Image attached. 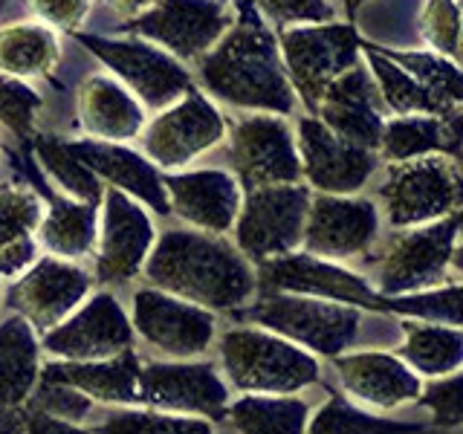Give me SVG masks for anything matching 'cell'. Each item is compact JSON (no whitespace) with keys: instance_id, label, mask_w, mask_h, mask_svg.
<instances>
[{"instance_id":"cell-42","label":"cell","mask_w":463,"mask_h":434,"mask_svg":"<svg viewBox=\"0 0 463 434\" xmlns=\"http://www.w3.org/2000/svg\"><path fill=\"white\" fill-rule=\"evenodd\" d=\"M26 402L50 417L67 420V423H81L93 409V400L81 394L79 388L64 385V382H50V380H38L35 391L29 394Z\"/></svg>"},{"instance_id":"cell-11","label":"cell","mask_w":463,"mask_h":434,"mask_svg":"<svg viewBox=\"0 0 463 434\" xmlns=\"http://www.w3.org/2000/svg\"><path fill=\"white\" fill-rule=\"evenodd\" d=\"M232 21L235 4L229 0H154V6L125 24V33L156 43L185 64L209 52Z\"/></svg>"},{"instance_id":"cell-2","label":"cell","mask_w":463,"mask_h":434,"mask_svg":"<svg viewBox=\"0 0 463 434\" xmlns=\"http://www.w3.org/2000/svg\"><path fill=\"white\" fill-rule=\"evenodd\" d=\"M151 287L212 313L241 310L258 293L255 267L221 235L200 229H165L145 260Z\"/></svg>"},{"instance_id":"cell-7","label":"cell","mask_w":463,"mask_h":434,"mask_svg":"<svg viewBox=\"0 0 463 434\" xmlns=\"http://www.w3.org/2000/svg\"><path fill=\"white\" fill-rule=\"evenodd\" d=\"M359 38L362 35L356 33L354 21L293 24L279 29L275 41H279L284 72L307 113L316 110L325 87L362 58Z\"/></svg>"},{"instance_id":"cell-20","label":"cell","mask_w":463,"mask_h":434,"mask_svg":"<svg viewBox=\"0 0 463 434\" xmlns=\"http://www.w3.org/2000/svg\"><path fill=\"white\" fill-rule=\"evenodd\" d=\"M376 231H380V209L373 200L313 192L304 217L301 250L327 260H347L365 252Z\"/></svg>"},{"instance_id":"cell-48","label":"cell","mask_w":463,"mask_h":434,"mask_svg":"<svg viewBox=\"0 0 463 434\" xmlns=\"http://www.w3.org/2000/svg\"><path fill=\"white\" fill-rule=\"evenodd\" d=\"M99 4L130 21V18H137V14H142L148 6H154V0H99Z\"/></svg>"},{"instance_id":"cell-6","label":"cell","mask_w":463,"mask_h":434,"mask_svg":"<svg viewBox=\"0 0 463 434\" xmlns=\"http://www.w3.org/2000/svg\"><path fill=\"white\" fill-rule=\"evenodd\" d=\"M72 38L96 55L113 72V79L137 96L145 110H163L197 87L192 70L145 38H105L90 33H72Z\"/></svg>"},{"instance_id":"cell-23","label":"cell","mask_w":463,"mask_h":434,"mask_svg":"<svg viewBox=\"0 0 463 434\" xmlns=\"http://www.w3.org/2000/svg\"><path fill=\"white\" fill-rule=\"evenodd\" d=\"M72 154L90 168L96 177L119 188L128 197L139 200L145 209L168 217L171 206L163 188V171H159L142 151L130 148L128 142H99V139H67Z\"/></svg>"},{"instance_id":"cell-3","label":"cell","mask_w":463,"mask_h":434,"mask_svg":"<svg viewBox=\"0 0 463 434\" xmlns=\"http://www.w3.org/2000/svg\"><path fill=\"white\" fill-rule=\"evenodd\" d=\"M229 382L246 394H296L318 382V359L264 327H232L221 336Z\"/></svg>"},{"instance_id":"cell-17","label":"cell","mask_w":463,"mask_h":434,"mask_svg":"<svg viewBox=\"0 0 463 434\" xmlns=\"http://www.w3.org/2000/svg\"><path fill=\"white\" fill-rule=\"evenodd\" d=\"M93 275L81 269L76 260L38 258L6 287V307L24 316L35 330L47 333L90 296Z\"/></svg>"},{"instance_id":"cell-1","label":"cell","mask_w":463,"mask_h":434,"mask_svg":"<svg viewBox=\"0 0 463 434\" xmlns=\"http://www.w3.org/2000/svg\"><path fill=\"white\" fill-rule=\"evenodd\" d=\"M194 72L203 90L229 108L275 116H289L298 108L279 41L252 0H235V21L209 52L197 58Z\"/></svg>"},{"instance_id":"cell-45","label":"cell","mask_w":463,"mask_h":434,"mask_svg":"<svg viewBox=\"0 0 463 434\" xmlns=\"http://www.w3.org/2000/svg\"><path fill=\"white\" fill-rule=\"evenodd\" d=\"M38 24H47L55 33H81L93 12V0H26Z\"/></svg>"},{"instance_id":"cell-26","label":"cell","mask_w":463,"mask_h":434,"mask_svg":"<svg viewBox=\"0 0 463 434\" xmlns=\"http://www.w3.org/2000/svg\"><path fill=\"white\" fill-rule=\"evenodd\" d=\"M139 368L142 359L137 356V351L125 347L122 354L96 362H47L38 380L72 385L93 402L139 405Z\"/></svg>"},{"instance_id":"cell-9","label":"cell","mask_w":463,"mask_h":434,"mask_svg":"<svg viewBox=\"0 0 463 434\" xmlns=\"http://www.w3.org/2000/svg\"><path fill=\"white\" fill-rule=\"evenodd\" d=\"M226 137V116L200 87H192L168 108L156 110V116L145 122L139 134L142 154L159 171H183L188 163L214 151Z\"/></svg>"},{"instance_id":"cell-10","label":"cell","mask_w":463,"mask_h":434,"mask_svg":"<svg viewBox=\"0 0 463 434\" xmlns=\"http://www.w3.org/2000/svg\"><path fill=\"white\" fill-rule=\"evenodd\" d=\"M458 252L460 212H452L426 226H414L385 252L373 289L380 296H405L443 287L449 272L458 275Z\"/></svg>"},{"instance_id":"cell-27","label":"cell","mask_w":463,"mask_h":434,"mask_svg":"<svg viewBox=\"0 0 463 434\" xmlns=\"http://www.w3.org/2000/svg\"><path fill=\"white\" fill-rule=\"evenodd\" d=\"M43 197L26 183H0V278H14L38 260Z\"/></svg>"},{"instance_id":"cell-13","label":"cell","mask_w":463,"mask_h":434,"mask_svg":"<svg viewBox=\"0 0 463 434\" xmlns=\"http://www.w3.org/2000/svg\"><path fill=\"white\" fill-rule=\"evenodd\" d=\"M232 174L243 192L260 185H293L301 180L296 134L284 116L246 113L229 139Z\"/></svg>"},{"instance_id":"cell-25","label":"cell","mask_w":463,"mask_h":434,"mask_svg":"<svg viewBox=\"0 0 463 434\" xmlns=\"http://www.w3.org/2000/svg\"><path fill=\"white\" fill-rule=\"evenodd\" d=\"M333 368L339 371L342 385L362 402L376 409H400L402 402L420 397L423 380L400 356L383 351L339 354L333 356Z\"/></svg>"},{"instance_id":"cell-4","label":"cell","mask_w":463,"mask_h":434,"mask_svg":"<svg viewBox=\"0 0 463 434\" xmlns=\"http://www.w3.org/2000/svg\"><path fill=\"white\" fill-rule=\"evenodd\" d=\"M383 214L391 226L414 229L460 212L463 177L460 159L446 154H426L402 163H388L383 183L376 185Z\"/></svg>"},{"instance_id":"cell-32","label":"cell","mask_w":463,"mask_h":434,"mask_svg":"<svg viewBox=\"0 0 463 434\" xmlns=\"http://www.w3.org/2000/svg\"><path fill=\"white\" fill-rule=\"evenodd\" d=\"M41 376V342L24 316L0 322V405H21Z\"/></svg>"},{"instance_id":"cell-39","label":"cell","mask_w":463,"mask_h":434,"mask_svg":"<svg viewBox=\"0 0 463 434\" xmlns=\"http://www.w3.org/2000/svg\"><path fill=\"white\" fill-rule=\"evenodd\" d=\"M93 434H214L212 423L203 417H185L156 409L116 411Z\"/></svg>"},{"instance_id":"cell-12","label":"cell","mask_w":463,"mask_h":434,"mask_svg":"<svg viewBox=\"0 0 463 434\" xmlns=\"http://www.w3.org/2000/svg\"><path fill=\"white\" fill-rule=\"evenodd\" d=\"M258 293H293L310 298L339 301L359 310H385V296L362 278L359 272L347 269L336 260L296 250L289 255L269 258L255 267Z\"/></svg>"},{"instance_id":"cell-40","label":"cell","mask_w":463,"mask_h":434,"mask_svg":"<svg viewBox=\"0 0 463 434\" xmlns=\"http://www.w3.org/2000/svg\"><path fill=\"white\" fill-rule=\"evenodd\" d=\"M417 29L426 50L460 64V0H423Z\"/></svg>"},{"instance_id":"cell-5","label":"cell","mask_w":463,"mask_h":434,"mask_svg":"<svg viewBox=\"0 0 463 434\" xmlns=\"http://www.w3.org/2000/svg\"><path fill=\"white\" fill-rule=\"evenodd\" d=\"M243 316L307 354L327 359L345 354L356 342L362 325L359 307L293 293H258V301H252Z\"/></svg>"},{"instance_id":"cell-21","label":"cell","mask_w":463,"mask_h":434,"mask_svg":"<svg viewBox=\"0 0 463 434\" xmlns=\"http://www.w3.org/2000/svg\"><path fill=\"white\" fill-rule=\"evenodd\" d=\"M313 116L345 142L376 151L388 110L362 58L325 87Z\"/></svg>"},{"instance_id":"cell-18","label":"cell","mask_w":463,"mask_h":434,"mask_svg":"<svg viewBox=\"0 0 463 434\" xmlns=\"http://www.w3.org/2000/svg\"><path fill=\"white\" fill-rule=\"evenodd\" d=\"M229 388L212 362H142L139 405L171 414H197L209 420L226 417Z\"/></svg>"},{"instance_id":"cell-22","label":"cell","mask_w":463,"mask_h":434,"mask_svg":"<svg viewBox=\"0 0 463 434\" xmlns=\"http://www.w3.org/2000/svg\"><path fill=\"white\" fill-rule=\"evenodd\" d=\"M163 188L171 214L192 229L209 235H226L241 212L243 188L226 168L163 171Z\"/></svg>"},{"instance_id":"cell-44","label":"cell","mask_w":463,"mask_h":434,"mask_svg":"<svg viewBox=\"0 0 463 434\" xmlns=\"http://www.w3.org/2000/svg\"><path fill=\"white\" fill-rule=\"evenodd\" d=\"M460 373H446L438 382H431L426 388H420L417 402L434 414V423L443 429H458L463 423L460 411Z\"/></svg>"},{"instance_id":"cell-49","label":"cell","mask_w":463,"mask_h":434,"mask_svg":"<svg viewBox=\"0 0 463 434\" xmlns=\"http://www.w3.org/2000/svg\"><path fill=\"white\" fill-rule=\"evenodd\" d=\"M362 4H368V0H342V6L347 12V21H354L356 18V12L362 9Z\"/></svg>"},{"instance_id":"cell-36","label":"cell","mask_w":463,"mask_h":434,"mask_svg":"<svg viewBox=\"0 0 463 434\" xmlns=\"http://www.w3.org/2000/svg\"><path fill=\"white\" fill-rule=\"evenodd\" d=\"M383 55L400 64L411 79H417L431 96H438L449 108H463V81L460 64L431 52V50H391L383 43H373Z\"/></svg>"},{"instance_id":"cell-41","label":"cell","mask_w":463,"mask_h":434,"mask_svg":"<svg viewBox=\"0 0 463 434\" xmlns=\"http://www.w3.org/2000/svg\"><path fill=\"white\" fill-rule=\"evenodd\" d=\"M43 110V96L29 81L0 72V125L12 130L21 142L38 134V116Z\"/></svg>"},{"instance_id":"cell-33","label":"cell","mask_w":463,"mask_h":434,"mask_svg":"<svg viewBox=\"0 0 463 434\" xmlns=\"http://www.w3.org/2000/svg\"><path fill=\"white\" fill-rule=\"evenodd\" d=\"M405 342L400 347V359L411 371L423 376H446L463 365V330L449 325H420L414 318L400 322Z\"/></svg>"},{"instance_id":"cell-24","label":"cell","mask_w":463,"mask_h":434,"mask_svg":"<svg viewBox=\"0 0 463 434\" xmlns=\"http://www.w3.org/2000/svg\"><path fill=\"white\" fill-rule=\"evenodd\" d=\"M76 116L87 139L99 142H134L148 122V110L137 96L101 72H93L76 87Z\"/></svg>"},{"instance_id":"cell-35","label":"cell","mask_w":463,"mask_h":434,"mask_svg":"<svg viewBox=\"0 0 463 434\" xmlns=\"http://www.w3.org/2000/svg\"><path fill=\"white\" fill-rule=\"evenodd\" d=\"M33 154L43 174H50V180L61 188L64 197L81 200V203H96L101 206V194H105V183L87 168L81 159L72 154L70 142L58 134H35L33 139Z\"/></svg>"},{"instance_id":"cell-51","label":"cell","mask_w":463,"mask_h":434,"mask_svg":"<svg viewBox=\"0 0 463 434\" xmlns=\"http://www.w3.org/2000/svg\"><path fill=\"white\" fill-rule=\"evenodd\" d=\"M0 151H4V148H0Z\"/></svg>"},{"instance_id":"cell-43","label":"cell","mask_w":463,"mask_h":434,"mask_svg":"<svg viewBox=\"0 0 463 434\" xmlns=\"http://www.w3.org/2000/svg\"><path fill=\"white\" fill-rule=\"evenodd\" d=\"M252 6L264 14L267 24L279 26L336 21V12L327 0H252Z\"/></svg>"},{"instance_id":"cell-8","label":"cell","mask_w":463,"mask_h":434,"mask_svg":"<svg viewBox=\"0 0 463 434\" xmlns=\"http://www.w3.org/2000/svg\"><path fill=\"white\" fill-rule=\"evenodd\" d=\"M310 197L313 192L304 183L260 185L243 192L241 212L232 223L235 250L255 267L269 258L301 250Z\"/></svg>"},{"instance_id":"cell-19","label":"cell","mask_w":463,"mask_h":434,"mask_svg":"<svg viewBox=\"0 0 463 434\" xmlns=\"http://www.w3.org/2000/svg\"><path fill=\"white\" fill-rule=\"evenodd\" d=\"M134 344V325L130 316L113 293L87 296L61 325L43 333L41 347L70 362H96L122 354Z\"/></svg>"},{"instance_id":"cell-28","label":"cell","mask_w":463,"mask_h":434,"mask_svg":"<svg viewBox=\"0 0 463 434\" xmlns=\"http://www.w3.org/2000/svg\"><path fill=\"white\" fill-rule=\"evenodd\" d=\"M460 119H443V116H388L376 145L380 163H402V159L446 154L460 159Z\"/></svg>"},{"instance_id":"cell-31","label":"cell","mask_w":463,"mask_h":434,"mask_svg":"<svg viewBox=\"0 0 463 434\" xmlns=\"http://www.w3.org/2000/svg\"><path fill=\"white\" fill-rule=\"evenodd\" d=\"M61 61L58 33L38 21H12L0 26V72L21 81L52 79Z\"/></svg>"},{"instance_id":"cell-34","label":"cell","mask_w":463,"mask_h":434,"mask_svg":"<svg viewBox=\"0 0 463 434\" xmlns=\"http://www.w3.org/2000/svg\"><path fill=\"white\" fill-rule=\"evenodd\" d=\"M238 434H304L310 409L298 397L250 394L226 409Z\"/></svg>"},{"instance_id":"cell-47","label":"cell","mask_w":463,"mask_h":434,"mask_svg":"<svg viewBox=\"0 0 463 434\" xmlns=\"http://www.w3.org/2000/svg\"><path fill=\"white\" fill-rule=\"evenodd\" d=\"M29 402L21 405H0V434H26L29 431Z\"/></svg>"},{"instance_id":"cell-16","label":"cell","mask_w":463,"mask_h":434,"mask_svg":"<svg viewBox=\"0 0 463 434\" xmlns=\"http://www.w3.org/2000/svg\"><path fill=\"white\" fill-rule=\"evenodd\" d=\"M134 333L171 359H194L214 342V313L156 287H139L130 304Z\"/></svg>"},{"instance_id":"cell-46","label":"cell","mask_w":463,"mask_h":434,"mask_svg":"<svg viewBox=\"0 0 463 434\" xmlns=\"http://www.w3.org/2000/svg\"><path fill=\"white\" fill-rule=\"evenodd\" d=\"M29 409H33V405H29ZM26 434H93V431L81 429L79 423H67V420H58V417H50V414L33 409Z\"/></svg>"},{"instance_id":"cell-38","label":"cell","mask_w":463,"mask_h":434,"mask_svg":"<svg viewBox=\"0 0 463 434\" xmlns=\"http://www.w3.org/2000/svg\"><path fill=\"white\" fill-rule=\"evenodd\" d=\"M460 304H463L460 281H449V284L434 287V289H420V293L385 296L383 313L417 318V322H431V325L460 327Z\"/></svg>"},{"instance_id":"cell-30","label":"cell","mask_w":463,"mask_h":434,"mask_svg":"<svg viewBox=\"0 0 463 434\" xmlns=\"http://www.w3.org/2000/svg\"><path fill=\"white\" fill-rule=\"evenodd\" d=\"M359 50H362V61H365L371 79L380 90V99L388 110V116H443V119H458L463 116V108H449L438 96H431L423 84L411 79L400 64L391 61L388 55H383L373 47V41L359 38Z\"/></svg>"},{"instance_id":"cell-15","label":"cell","mask_w":463,"mask_h":434,"mask_svg":"<svg viewBox=\"0 0 463 434\" xmlns=\"http://www.w3.org/2000/svg\"><path fill=\"white\" fill-rule=\"evenodd\" d=\"M296 148L301 159V180L318 194H356L376 174L380 156L376 151L345 142L313 113L298 116L293 127Z\"/></svg>"},{"instance_id":"cell-29","label":"cell","mask_w":463,"mask_h":434,"mask_svg":"<svg viewBox=\"0 0 463 434\" xmlns=\"http://www.w3.org/2000/svg\"><path fill=\"white\" fill-rule=\"evenodd\" d=\"M41 197H47L50 209H43L38 223V243L55 258L79 260L90 258L99 241V206L81 203L64 194H52L43 188Z\"/></svg>"},{"instance_id":"cell-50","label":"cell","mask_w":463,"mask_h":434,"mask_svg":"<svg viewBox=\"0 0 463 434\" xmlns=\"http://www.w3.org/2000/svg\"><path fill=\"white\" fill-rule=\"evenodd\" d=\"M6 4H9V0H0V12H4V9H6Z\"/></svg>"},{"instance_id":"cell-37","label":"cell","mask_w":463,"mask_h":434,"mask_svg":"<svg viewBox=\"0 0 463 434\" xmlns=\"http://www.w3.org/2000/svg\"><path fill=\"white\" fill-rule=\"evenodd\" d=\"M423 431L426 429L420 423H400V420L359 411L342 394H330V400L322 409L313 417H307V429H304V434H423Z\"/></svg>"},{"instance_id":"cell-14","label":"cell","mask_w":463,"mask_h":434,"mask_svg":"<svg viewBox=\"0 0 463 434\" xmlns=\"http://www.w3.org/2000/svg\"><path fill=\"white\" fill-rule=\"evenodd\" d=\"M156 241L148 209L119 188L105 185L99 206L96 284H128L142 272Z\"/></svg>"}]
</instances>
